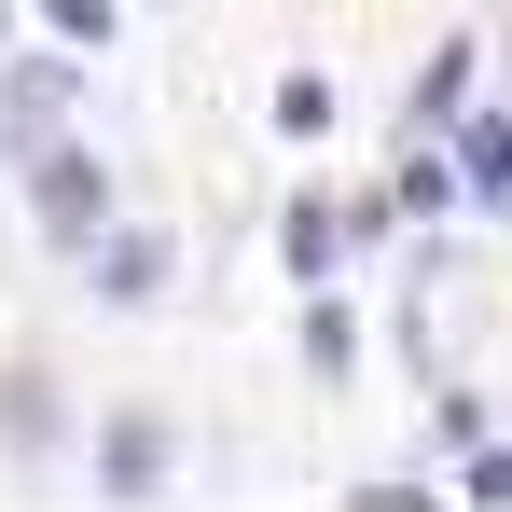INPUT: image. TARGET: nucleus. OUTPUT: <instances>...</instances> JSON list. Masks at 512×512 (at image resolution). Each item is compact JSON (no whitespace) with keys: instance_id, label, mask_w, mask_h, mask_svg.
Returning <instances> with one entry per match:
<instances>
[{"instance_id":"f257e3e1","label":"nucleus","mask_w":512,"mask_h":512,"mask_svg":"<svg viewBox=\"0 0 512 512\" xmlns=\"http://www.w3.org/2000/svg\"><path fill=\"white\" fill-rule=\"evenodd\" d=\"M28 222H42L56 250H97V236H111V167H97L84 139H42V153H28Z\"/></svg>"},{"instance_id":"f03ea898","label":"nucleus","mask_w":512,"mask_h":512,"mask_svg":"<svg viewBox=\"0 0 512 512\" xmlns=\"http://www.w3.org/2000/svg\"><path fill=\"white\" fill-rule=\"evenodd\" d=\"M84 291H97V305H125V319H139V305L167 291V236H153V222H111V236L84 250Z\"/></svg>"},{"instance_id":"7ed1b4c3","label":"nucleus","mask_w":512,"mask_h":512,"mask_svg":"<svg viewBox=\"0 0 512 512\" xmlns=\"http://www.w3.org/2000/svg\"><path fill=\"white\" fill-rule=\"evenodd\" d=\"M167 416H111L97 429V499H167Z\"/></svg>"},{"instance_id":"20e7f679","label":"nucleus","mask_w":512,"mask_h":512,"mask_svg":"<svg viewBox=\"0 0 512 512\" xmlns=\"http://www.w3.org/2000/svg\"><path fill=\"white\" fill-rule=\"evenodd\" d=\"M457 180H471V208H512V111H457Z\"/></svg>"},{"instance_id":"39448f33","label":"nucleus","mask_w":512,"mask_h":512,"mask_svg":"<svg viewBox=\"0 0 512 512\" xmlns=\"http://www.w3.org/2000/svg\"><path fill=\"white\" fill-rule=\"evenodd\" d=\"M457 111H471V42H443V56L416 70V125L429 139H457Z\"/></svg>"},{"instance_id":"423d86ee","label":"nucleus","mask_w":512,"mask_h":512,"mask_svg":"<svg viewBox=\"0 0 512 512\" xmlns=\"http://www.w3.org/2000/svg\"><path fill=\"white\" fill-rule=\"evenodd\" d=\"M0 443H14V457H42V443H56V402H42V374H0Z\"/></svg>"},{"instance_id":"0eeeda50","label":"nucleus","mask_w":512,"mask_h":512,"mask_svg":"<svg viewBox=\"0 0 512 512\" xmlns=\"http://www.w3.org/2000/svg\"><path fill=\"white\" fill-rule=\"evenodd\" d=\"M277 250H291V277H333V208H319V194H291V222H277Z\"/></svg>"},{"instance_id":"6e6552de","label":"nucleus","mask_w":512,"mask_h":512,"mask_svg":"<svg viewBox=\"0 0 512 512\" xmlns=\"http://www.w3.org/2000/svg\"><path fill=\"white\" fill-rule=\"evenodd\" d=\"M319 125H333V70H291L277 84V139H319Z\"/></svg>"},{"instance_id":"1a4fd4ad","label":"nucleus","mask_w":512,"mask_h":512,"mask_svg":"<svg viewBox=\"0 0 512 512\" xmlns=\"http://www.w3.org/2000/svg\"><path fill=\"white\" fill-rule=\"evenodd\" d=\"M42 28H56V42H70V56H97V42H111V28H125V14H111V0H42Z\"/></svg>"},{"instance_id":"9d476101","label":"nucleus","mask_w":512,"mask_h":512,"mask_svg":"<svg viewBox=\"0 0 512 512\" xmlns=\"http://www.w3.org/2000/svg\"><path fill=\"white\" fill-rule=\"evenodd\" d=\"M305 360H319V374H346V360H360V333H346V305H305Z\"/></svg>"},{"instance_id":"9b49d317","label":"nucleus","mask_w":512,"mask_h":512,"mask_svg":"<svg viewBox=\"0 0 512 512\" xmlns=\"http://www.w3.org/2000/svg\"><path fill=\"white\" fill-rule=\"evenodd\" d=\"M471 180H457V153H429V167H402V208H457Z\"/></svg>"},{"instance_id":"f8f14e48","label":"nucleus","mask_w":512,"mask_h":512,"mask_svg":"<svg viewBox=\"0 0 512 512\" xmlns=\"http://www.w3.org/2000/svg\"><path fill=\"white\" fill-rule=\"evenodd\" d=\"M471 512H512V457L499 443H471Z\"/></svg>"}]
</instances>
